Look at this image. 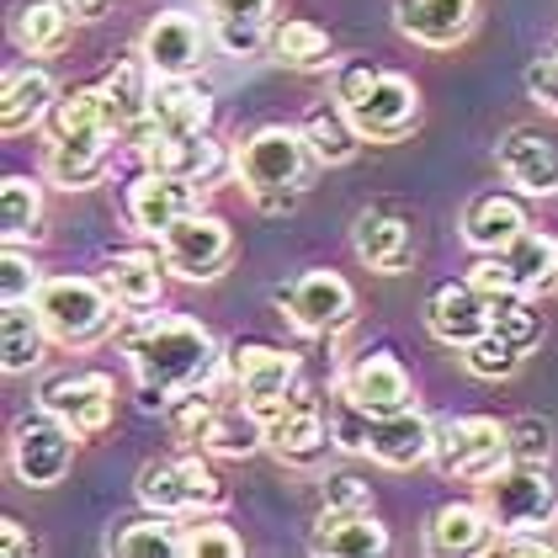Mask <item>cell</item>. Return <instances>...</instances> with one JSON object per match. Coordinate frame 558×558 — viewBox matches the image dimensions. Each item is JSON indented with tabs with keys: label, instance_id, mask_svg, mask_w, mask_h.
<instances>
[{
	"label": "cell",
	"instance_id": "6da1fadb",
	"mask_svg": "<svg viewBox=\"0 0 558 558\" xmlns=\"http://www.w3.org/2000/svg\"><path fill=\"white\" fill-rule=\"evenodd\" d=\"M118 341L138 378V410L149 415H166L171 393L208 388L223 373V345L214 341V330H203L186 314H138L133 325L118 330Z\"/></svg>",
	"mask_w": 558,
	"mask_h": 558
},
{
	"label": "cell",
	"instance_id": "7a4b0ae2",
	"mask_svg": "<svg viewBox=\"0 0 558 558\" xmlns=\"http://www.w3.org/2000/svg\"><path fill=\"white\" fill-rule=\"evenodd\" d=\"M336 101L345 107V118L356 123V133L367 144H399L421 123V90L404 75L373 70L367 59L336 70Z\"/></svg>",
	"mask_w": 558,
	"mask_h": 558
},
{
	"label": "cell",
	"instance_id": "3957f363",
	"mask_svg": "<svg viewBox=\"0 0 558 558\" xmlns=\"http://www.w3.org/2000/svg\"><path fill=\"white\" fill-rule=\"evenodd\" d=\"M33 303L44 314L48 336L70 351H86L101 336H112V325H118V299L107 293L101 277H44Z\"/></svg>",
	"mask_w": 558,
	"mask_h": 558
},
{
	"label": "cell",
	"instance_id": "277c9868",
	"mask_svg": "<svg viewBox=\"0 0 558 558\" xmlns=\"http://www.w3.org/2000/svg\"><path fill=\"white\" fill-rule=\"evenodd\" d=\"M478 506L489 511L495 532H548L558 521V489L548 478V463H506L495 478L478 484Z\"/></svg>",
	"mask_w": 558,
	"mask_h": 558
},
{
	"label": "cell",
	"instance_id": "5b68a950",
	"mask_svg": "<svg viewBox=\"0 0 558 558\" xmlns=\"http://www.w3.org/2000/svg\"><path fill=\"white\" fill-rule=\"evenodd\" d=\"M314 166V149L303 129H282V123H266V129L245 133L240 149H234V175L251 197H271V192H299L303 171Z\"/></svg>",
	"mask_w": 558,
	"mask_h": 558
},
{
	"label": "cell",
	"instance_id": "8992f818",
	"mask_svg": "<svg viewBox=\"0 0 558 558\" xmlns=\"http://www.w3.org/2000/svg\"><path fill=\"white\" fill-rule=\"evenodd\" d=\"M511 463V426L489 415H463L436 430V469L463 484H484Z\"/></svg>",
	"mask_w": 558,
	"mask_h": 558
},
{
	"label": "cell",
	"instance_id": "52a82bcc",
	"mask_svg": "<svg viewBox=\"0 0 558 558\" xmlns=\"http://www.w3.org/2000/svg\"><path fill=\"white\" fill-rule=\"evenodd\" d=\"M75 441L81 436L38 404V415H22L11 426V473L27 489H53V484H64V473L75 463Z\"/></svg>",
	"mask_w": 558,
	"mask_h": 558
},
{
	"label": "cell",
	"instance_id": "ba28073f",
	"mask_svg": "<svg viewBox=\"0 0 558 558\" xmlns=\"http://www.w3.org/2000/svg\"><path fill=\"white\" fill-rule=\"evenodd\" d=\"M160 256H166V266H171V277L214 282L218 271L234 260V229H229L218 214L192 208V214L175 218L171 229L160 234Z\"/></svg>",
	"mask_w": 558,
	"mask_h": 558
},
{
	"label": "cell",
	"instance_id": "9c48e42d",
	"mask_svg": "<svg viewBox=\"0 0 558 558\" xmlns=\"http://www.w3.org/2000/svg\"><path fill=\"white\" fill-rule=\"evenodd\" d=\"M277 308H282V319H293L303 336H336L351 325V314H356V293H351V282H345L341 271H303L299 282H288V288H277L271 293Z\"/></svg>",
	"mask_w": 558,
	"mask_h": 558
},
{
	"label": "cell",
	"instance_id": "30bf717a",
	"mask_svg": "<svg viewBox=\"0 0 558 558\" xmlns=\"http://www.w3.org/2000/svg\"><path fill=\"white\" fill-rule=\"evenodd\" d=\"M266 447H271L282 463H293V469L319 463V458L336 447L325 404H319L308 388H293V393H288V399L266 415Z\"/></svg>",
	"mask_w": 558,
	"mask_h": 558
},
{
	"label": "cell",
	"instance_id": "8fae6325",
	"mask_svg": "<svg viewBox=\"0 0 558 558\" xmlns=\"http://www.w3.org/2000/svg\"><path fill=\"white\" fill-rule=\"evenodd\" d=\"M38 404L48 415H59L75 436H101L112 426V410H118V388L107 373H59L38 388Z\"/></svg>",
	"mask_w": 558,
	"mask_h": 558
},
{
	"label": "cell",
	"instance_id": "7c38bea8",
	"mask_svg": "<svg viewBox=\"0 0 558 558\" xmlns=\"http://www.w3.org/2000/svg\"><path fill=\"white\" fill-rule=\"evenodd\" d=\"M229 373H234V388L240 399L256 410V415H271L293 384H299V356L282 351V345H266V341H240L229 351Z\"/></svg>",
	"mask_w": 558,
	"mask_h": 558
},
{
	"label": "cell",
	"instance_id": "4fadbf2b",
	"mask_svg": "<svg viewBox=\"0 0 558 558\" xmlns=\"http://www.w3.org/2000/svg\"><path fill=\"white\" fill-rule=\"evenodd\" d=\"M138 53L144 64L160 75V81H192L203 70V53H208V38L197 27V16H181V11H160L144 38H138Z\"/></svg>",
	"mask_w": 558,
	"mask_h": 558
},
{
	"label": "cell",
	"instance_id": "5bb4252c",
	"mask_svg": "<svg viewBox=\"0 0 558 558\" xmlns=\"http://www.w3.org/2000/svg\"><path fill=\"white\" fill-rule=\"evenodd\" d=\"M192 208H203V186H197V181H181V175H166V171H144L129 186V218H133V229L149 234V240H160L175 218H186Z\"/></svg>",
	"mask_w": 558,
	"mask_h": 558
},
{
	"label": "cell",
	"instance_id": "9a60e30c",
	"mask_svg": "<svg viewBox=\"0 0 558 558\" xmlns=\"http://www.w3.org/2000/svg\"><path fill=\"white\" fill-rule=\"evenodd\" d=\"M367 458H378L384 469H421L436 458V426L426 410H393V415H373L367 426Z\"/></svg>",
	"mask_w": 558,
	"mask_h": 558
},
{
	"label": "cell",
	"instance_id": "2e32d148",
	"mask_svg": "<svg viewBox=\"0 0 558 558\" xmlns=\"http://www.w3.org/2000/svg\"><path fill=\"white\" fill-rule=\"evenodd\" d=\"M155 86H160V75L144 64V53H129V59L112 64V75L101 81V107H107V129L118 133V138H133V133L149 123Z\"/></svg>",
	"mask_w": 558,
	"mask_h": 558
},
{
	"label": "cell",
	"instance_id": "e0dca14e",
	"mask_svg": "<svg viewBox=\"0 0 558 558\" xmlns=\"http://www.w3.org/2000/svg\"><path fill=\"white\" fill-rule=\"evenodd\" d=\"M341 393L345 399H356L367 415H393V410H410V404H415V384H410V373H404L388 351H367V356H356V362L345 367Z\"/></svg>",
	"mask_w": 558,
	"mask_h": 558
},
{
	"label": "cell",
	"instance_id": "ac0fdd59",
	"mask_svg": "<svg viewBox=\"0 0 558 558\" xmlns=\"http://www.w3.org/2000/svg\"><path fill=\"white\" fill-rule=\"evenodd\" d=\"M214 123V96L192 81H160L155 86V107H149V123L133 133L129 144L144 149L149 138H175V133H208Z\"/></svg>",
	"mask_w": 558,
	"mask_h": 558
},
{
	"label": "cell",
	"instance_id": "d6986e66",
	"mask_svg": "<svg viewBox=\"0 0 558 558\" xmlns=\"http://www.w3.org/2000/svg\"><path fill=\"white\" fill-rule=\"evenodd\" d=\"M426 330L430 341L463 351L469 341H478L489 330V299L473 282H441L426 299Z\"/></svg>",
	"mask_w": 558,
	"mask_h": 558
},
{
	"label": "cell",
	"instance_id": "ffe728a7",
	"mask_svg": "<svg viewBox=\"0 0 558 558\" xmlns=\"http://www.w3.org/2000/svg\"><path fill=\"white\" fill-rule=\"evenodd\" d=\"M478 0H399L393 22L410 44L421 48H458L473 33Z\"/></svg>",
	"mask_w": 558,
	"mask_h": 558
},
{
	"label": "cell",
	"instance_id": "44dd1931",
	"mask_svg": "<svg viewBox=\"0 0 558 558\" xmlns=\"http://www.w3.org/2000/svg\"><path fill=\"white\" fill-rule=\"evenodd\" d=\"M351 251L356 260L367 266V271H384V277H399V271H410V260H415V223L404 214H362L356 218V229H351Z\"/></svg>",
	"mask_w": 558,
	"mask_h": 558
},
{
	"label": "cell",
	"instance_id": "7402d4cb",
	"mask_svg": "<svg viewBox=\"0 0 558 558\" xmlns=\"http://www.w3.org/2000/svg\"><path fill=\"white\" fill-rule=\"evenodd\" d=\"M308 548L319 558H378L388 554V532L384 521L367 511H336V506H325L319 521H314V532H308Z\"/></svg>",
	"mask_w": 558,
	"mask_h": 558
},
{
	"label": "cell",
	"instance_id": "603a6c76",
	"mask_svg": "<svg viewBox=\"0 0 558 558\" xmlns=\"http://www.w3.org/2000/svg\"><path fill=\"white\" fill-rule=\"evenodd\" d=\"M500 171L526 197H558V149L548 133L511 129L500 138Z\"/></svg>",
	"mask_w": 558,
	"mask_h": 558
},
{
	"label": "cell",
	"instance_id": "cb8c5ba5",
	"mask_svg": "<svg viewBox=\"0 0 558 558\" xmlns=\"http://www.w3.org/2000/svg\"><path fill=\"white\" fill-rule=\"evenodd\" d=\"M53 101H59V86H53V75H48V70H33V64L5 70V90H0V129L5 133H33L38 123H48Z\"/></svg>",
	"mask_w": 558,
	"mask_h": 558
},
{
	"label": "cell",
	"instance_id": "d4e9b609",
	"mask_svg": "<svg viewBox=\"0 0 558 558\" xmlns=\"http://www.w3.org/2000/svg\"><path fill=\"white\" fill-rule=\"evenodd\" d=\"M495 537V521L478 500H452L426 521V548L441 558H458V554H484Z\"/></svg>",
	"mask_w": 558,
	"mask_h": 558
},
{
	"label": "cell",
	"instance_id": "484cf974",
	"mask_svg": "<svg viewBox=\"0 0 558 558\" xmlns=\"http://www.w3.org/2000/svg\"><path fill=\"white\" fill-rule=\"evenodd\" d=\"M532 223H526V208L506 197V192H484V197H473L469 214H463V245L469 251H506L515 234H526Z\"/></svg>",
	"mask_w": 558,
	"mask_h": 558
},
{
	"label": "cell",
	"instance_id": "4316f807",
	"mask_svg": "<svg viewBox=\"0 0 558 558\" xmlns=\"http://www.w3.org/2000/svg\"><path fill=\"white\" fill-rule=\"evenodd\" d=\"M166 256H144V251H129V256H112L101 266V282H107V293L118 299V308H133V314H144V308H155L160 293H166Z\"/></svg>",
	"mask_w": 558,
	"mask_h": 558
},
{
	"label": "cell",
	"instance_id": "83f0119b",
	"mask_svg": "<svg viewBox=\"0 0 558 558\" xmlns=\"http://www.w3.org/2000/svg\"><path fill=\"white\" fill-rule=\"evenodd\" d=\"M48 341H53V336H48L38 303H0V351H5V373H11V378L44 367Z\"/></svg>",
	"mask_w": 558,
	"mask_h": 558
},
{
	"label": "cell",
	"instance_id": "f1b7e54d",
	"mask_svg": "<svg viewBox=\"0 0 558 558\" xmlns=\"http://www.w3.org/2000/svg\"><path fill=\"white\" fill-rule=\"evenodd\" d=\"M144 166L149 171H166V175H181V181H208V175L223 166V149H218L208 133H175V138H149L144 149Z\"/></svg>",
	"mask_w": 558,
	"mask_h": 558
},
{
	"label": "cell",
	"instance_id": "f546056e",
	"mask_svg": "<svg viewBox=\"0 0 558 558\" xmlns=\"http://www.w3.org/2000/svg\"><path fill=\"white\" fill-rule=\"evenodd\" d=\"M107 160H112V133H107V138H53V144H48L44 171H48L53 186L81 192V186H90V181H101Z\"/></svg>",
	"mask_w": 558,
	"mask_h": 558
},
{
	"label": "cell",
	"instance_id": "4dcf8cb0",
	"mask_svg": "<svg viewBox=\"0 0 558 558\" xmlns=\"http://www.w3.org/2000/svg\"><path fill=\"white\" fill-rule=\"evenodd\" d=\"M500 256H506L515 288H521L526 299H532V293H554V288H558V240H554V234L526 229V234H515Z\"/></svg>",
	"mask_w": 558,
	"mask_h": 558
},
{
	"label": "cell",
	"instance_id": "1f68e13d",
	"mask_svg": "<svg viewBox=\"0 0 558 558\" xmlns=\"http://www.w3.org/2000/svg\"><path fill=\"white\" fill-rule=\"evenodd\" d=\"M70 27H75V16H70L59 0H27V5L11 16V38H16L22 53H33V59L59 53V48L70 44Z\"/></svg>",
	"mask_w": 558,
	"mask_h": 558
},
{
	"label": "cell",
	"instance_id": "d6a6232c",
	"mask_svg": "<svg viewBox=\"0 0 558 558\" xmlns=\"http://www.w3.org/2000/svg\"><path fill=\"white\" fill-rule=\"evenodd\" d=\"M266 53L288 70H325L330 64V33L319 22H303V16H282L271 22V44Z\"/></svg>",
	"mask_w": 558,
	"mask_h": 558
},
{
	"label": "cell",
	"instance_id": "836d02e7",
	"mask_svg": "<svg viewBox=\"0 0 558 558\" xmlns=\"http://www.w3.org/2000/svg\"><path fill=\"white\" fill-rule=\"evenodd\" d=\"M0 234H5V245H27L44 234V186L33 175L0 181Z\"/></svg>",
	"mask_w": 558,
	"mask_h": 558
},
{
	"label": "cell",
	"instance_id": "e575fe53",
	"mask_svg": "<svg viewBox=\"0 0 558 558\" xmlns=\"http://www.w3.org/2000/svg\"><path fill=\"white\" fill-rule=\"evenodd\" d=\"M303 138H308V149H314V166H345L367 138L356 133V123L345 118V107H319V112H308V123H303Z\"/></svg>",
	"mask_w": 558,
	"mask_h": 558
},
{
	"label": "cell",
	"instance_id": "d590c367",
	"mask_svg": "<svg viewBox=\"0 0 558 558\" xmlns=\"http://www.w3.org/2000/svg\"><path fill=\"white\" fill-rule=\"evenodd\" d=\"M181 532L186 526H175V515H144V521H129L123 532H112L107 537V554L118 558H181Z\"/></svg>",
	"mask_w": 558,
	"mask_h": 558
},
{
	"label": "cell",
	"instance_id": "8d00e7d4",
	"mask_svg": "<svg viewBox=\"0 0 558 558\" xmlns=\"http://www.w3.org/2000/svg\"><path fill=\"white\" fill-rule=\"evenodd\" d=\"M48 133L53 138H107V107H101V86L64 90L48 112ZM118 138V133H112Z\"/></svg>",
	"mask_w": 558,
	"mask_h": 558
},
{
	"label": "cell",
	"instance_id": "74e56055",
	"mask_svg": "<svg viewBox=\"0 0 558 558\" xmlns=\"http://www.w3.org/2000/svg\"><path fill=\"white\" fill-rule=\"evenodd\" d=\"M260 447H266V415H256L245 399L234 410H218L214 430L203 441V452H214V458H256Z\"/></svg>",
	"mask_w": 558,
	"mask_h": 558
},
{
	"label": "cell",
	"instance_id": "f35d334b",
	"mask_svg": "<svg viewBox=\"0 0 558 558\" xmlns=\"http://www.w3.org/2000/svg\"><path fill=\"white\" fill-rule=\"evenodd\" d=\"M133 495L138 506L155 515H192V489H186V473H181V458L175 463H144L138 478H133Z\"/></svg>",
	"mask_w": 558,
	"mask_h": 558
},
{
	"label": "cell",
	"instance_id": "ab89813d",
	"mask_svg": "<svg viewBox=\"0 0 558 558\" xmlns=\"http://www.w3.org/2000/svg\"><path fill=\"white\" fill-rule=\"evenodd\" d=\"M214 421H218V404L208 388H181V393H171V404H166V426H171V436L186 441V447H203Z\"/></svg>",
	"mask_w": 558,
	"mask_h": 558
},
{
	"label": "cell",
	"instance_id": "60d3db41",
	"mask_svg": "<svg viewBox=\"0 0 558 558\" xmlns=\"http://www.w3.org/2000/svg\"><path fill=\"white\" fill-rule=\"evenodd\" d=\"M489 325H495L506 341L521 345V351H532V345L543 341V314H532L526 293H495V299H489Z\"/></svg>",
	"mask_w": 558,
	"mask_h": 558
},
{
	"label": "cell",
	"instance_id": "b9f144b4",
	"mask_svg": "<svg viewBox=\"0 0 558 558\" xmlns=\"http://www.w3.org/2000/svg\"><path fill=\"white\" fill-rule=\"evenodd\" d=\"M521 356H526V351L515 341H506L495 325H489L478 341L463 345V367H469L473 378H511L515 367H521Z\"/></svg>",
	"mask_w": 558,
	"mask_h": 558
},
{
	"label": "cell",
	"instance_id": "7bdbcfd3",
	"mask_svg": "<svg viewBox=\"0 0 558 558\" xmlns=\"http://www.w3.org/2000/svg\"><path fill=\"white\" fill-rule=\"evenodd\" d=\"M240 554H245V543L223 521H197V526L181 532V558H240Z\"/></svg>",
	"mask_w": 558,
	"mask_h": 558
},
{
	"label": "cell",
	"instance_id": "ee69618b",
	"mask_svg": "<svg viewBox=\"0 0 558 558\" xmlns=\"http://www.w3.org/2000/svg\"><path fill=\"white\" fill-rule=\"evenodd\" d=\"M44 288V271L33 266V256H22V245H5L0 260V303H33Z\"/></svg>",
	"mask_w": 558,
	"mask_h": 558
},
{
	"label": "cell",
	"instance_id": "f6af8a7d",
	"mask_svg": "<svg viewBox=\"0 0 558 558\" xmlns=\"http://www.w3.org/2000/svg\"><path fill=\"white\" fill-rule=\"evenodd\" d=\"M208 33L229 59H251L271 44V22H208Z\"/></svg>",
	"mask_w": 558,
	"mask_h": 558
},
{
	"label": "cell",
	"instance_id": "bcb514c9",
	"mask_svg": "<svg viewBox=\"0 0 558 558\" xmlns=\"http://www.w3.org/2000/svg\"><path fill=\"white\" fill-rule=\"evenodd\" d=\"M548 452H554L548 421H537V415L511 421V463H548Z\"/></svg>",
	"mask_w": 558,
	"mask_h": 558
},
{
	"label": "cell",
	"instance_id": "7dc6e473",
	"mask_svg": "<svg viewBox=\"0 0 558 558\" xmlns=\"http://www.w3.org/2000/svg\"><path fill=\"white\" fill-rule=\"evenodd\" d=\"M181 473H186V489H192V511H218L223 506V484H218V473L197 452L181 458Z\"/></svg>",
	"mask_w": 558,
	"mask_h": 558
},
{
	"label": "cell",
	"instance_id": "c3c4849f",
	"mask_svg": "<svg viewBox=\"0 0 558 558\" xmlns=\"http://www.w3.org/2000/svg\"><path fill=\"white\" fill-rule=\"evenodd\" d=\"M319 495H325V506H336V511H367V506H373V489H367L356 473H325Z\"/></svg>",
	"mask_w": 558,
	"mask_h": 558
},
{
	"label": "cell",
	"instance_id": "681fc988",
	"mask_svg": "<svg viewBox=\"0 0 558 558\" xmlns=\"http://www.w3.org/2000/svg\"><path fill=\"white\" fill-rule=\"evenodd\" d=\"M469 282L478 288V293H484V299H495V293H521V288H515V277H511V266H506V256H500V251H484V256L473 260Z\"/></svg>",
	"mask_w": 558,
	"mask_h": 558
},
{
	"label": "cell",
	"instance_id": "f907efd6",
	"mask_svg": "<svg viewBox=\"0 0 558 558\" xmlns=\"http://www.w3.org/2000/svg\"><path fill=\"white\" fill-rule=\"evenodd\" d=\"M526 96H532L537 107H548V112H558V48H554V53H543V59H532V64H526Z\"/></svg>",
	"mask_w": 558,
	"mask_h": 558
},
{
	"label": "cell",
	"instance_id": "816d5d0a",
	"mask_svg": "<svg viewBox=\"0 0 558 558\" xmlns=\"http://www.w3.org/2000/svg\"><path fill=\"white\" fill-rule=\"evenodd\" d=\"M214 22H271V0H208Z\"/></svg>",
	"mask_w": 558,
	"mask_h": 558
},
{
	"label": "cell",
	"instance_id": "f5cc1de1",
	"mask_svg": "<svg viewBox=\"0 0 558 558\" xmlns=\"http://www.w3.org/2000/svg\"><path fill=\"white\" fill-rule=\"evenodd\" d=\"M500 554L543 558V554H558V543H548V537H543V532H511V537H500Z\"/></svg>",
	"mask_w": 558,
	"mask_h": 558
},
{
	"label": "cell",
	"instance_id": "db71d44e",
	"mask_svg": "<svg viewBox=\"0 0 558 558\" xmlns=\"http://www.w3.org/2000/svg\"><path fill=\"white\" fill-rule=\"evenodd\" d=\"M0 548H5V558H27L33 554V537H27V526H22L16 515H5V521H0Z\"/></svg>",
	"mask_w": 558,
	"mask_h": 558
},
{
	"label": "cell",
	"instance_id": "11a10c76",
	"mask_svg": "<svg viewBox=\"0 0 558 558\" xmlns=\"http://www.w3.org/2000/svg\"><path fill=\"white\" fill-rule=\"evenodd\" d=\"M59 5H64L75 22H101V11H107L112 0H59Z\"/></svg>",
	"mask_w": 558,
	"mask_h": 558
}]
</instances>
